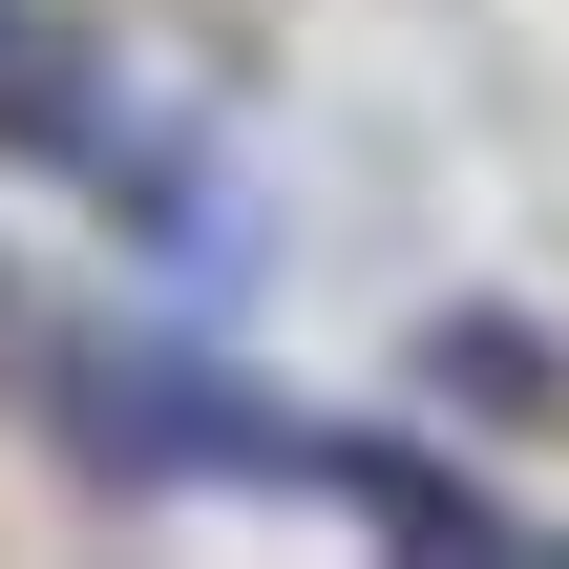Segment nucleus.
Returning <instances> with one entry per match:
<instances>
[{
	"mask_svg": "<svg viewBox=\"0 0 569 569\" xmlns=\"http://www.w3.org/2000/svg\"><path fill=\"white\" fill-rule=\"evenodd\" d=\"M422 380H443L465 422H569V380H549V338H528V317H443V338H422Z\"/></svg>",
	"mask_w": 569,
	"mask_h": 569,
	"instance_id": "1",
	"label": "nucleus"
}]
</instances>
